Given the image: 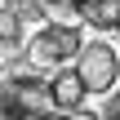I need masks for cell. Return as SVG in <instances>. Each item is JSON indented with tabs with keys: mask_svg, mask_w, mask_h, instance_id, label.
<instances>
[{
	"mask_svg": "<svg viewBox=\"0 0 120 120\" xmlns=\"http://www.w3.org/2000/svg\"><path fill=\"white\" fill-rule=\"evenodd\" d=\"M0 98H9V102H13L22 116H45V111H58V107H53V89H49V80H45L40 71L9 76Z\"/></svg>",
	"mask_w": 120,
	"mask_h": 120,
	"instance_id": "1",
	"label": "cell"
},
{
	"mask_svg": "<svg viewBox=\"0 0 120 120\" xmlns=\"http://www.w3.org/2000/svg\"><path fill=\"white\" fill-rule=\"evenodd\" d=\"M76 67H80V76H85L89 94H111V85H116V76H120L116 49H111V45H102V40H89V45L80 49Z\"/></svg>",
	"mask_w": 120,
	"mask_h": 120,
	"instance_id": "2",
	"label": "cell"
},
{
	"mask_svg": "<svg viewBox=\"0 0 120 120\" xmlns=\"http://www.w3.org/2000/svg\"><path fill=\"white\" fill-rule=\"evenodd\" d=\"M49 89H53V107L58 111H85V94H89V85H85V76H80V67H58L53 76H49Z\"/></svg>",
	"mask_w": 120,
	"mask_h": 120,
	"instance_id": "3",
	"label": "cell"
},
{
	"mask_svg": "<svg viewBox=\"0 0 120 120\" xmlns=\"http://www.w3.org/2000/svg\"><path fill=\"white\" fill-rule=\"evenodd\" d=\"M45 36H49V45L58 49V58H62V62L80 58V49H85V36H80L76 27H67V22H49V27H45Z\"/></svg>",
	"mask_w": 120,
	"mask_h": 120,
	"instance_id": "4",
	"label": "cell"
},
{
	"mask_svg": "<svg viewBox=\"0 0 120 120\" xmlns=\"http://www.w3.org/2000/svg\"><path fill=\"white\" fill-rule=\"evenodd\" d=\"M80 18H85L89 27L120 31V0H85V4H80Z\"/></svg>",
	"mask_w": 120,
	"mask_h": 120,
	"instance_id": "5",
	"label": "cell"
},
{
	"mask_svg": "<svg viewBox=\"0 0 120 120\" xmlns=\"http://www.w3.org/2000/svg\"><path fill=\"white\" fill-rule=\"evenodd\" d=\"M0 49H4V58H13L22 49V18L9 4H0Z\"/></svg>",
	"mask_w": 120,
	"mask_h": 120,
	"instance_id": "6",
	"label": "cell"
},
{
	"mask_svg": "<svg viewBox=\"0 0 120 120\" xmlns=\"http://www.w3.org/2000/svg\"><path fill=\"white\" fill-rule=\"evenodd\" d=\"M27 62H31L36 71H45V67H62V58H58V49L49 45V36H45V31L27 45Z\"/></svg>",
	"mask_w": 120,
	"mask_h": 120,
	"instance_id": "7",
	"label": "cell"
},
{
	"mask_svg": "<svg viewBox=\"0 0 120 120\" xmlns=\"http://www.w3.org/2000/svg\"><path fill=\"white\" fill-rule=\"evenodd\" d=\"M22 22H31V18H49V0H4Z\"/></svg>",
	"mask_w": 120,
	"mask_h": 120,
	"instance_id": "8",
	"label": "cell"
},
{
	"mask_svg": "<svg viewBox=\"0 0 120 120\" xmlns=\"http://www.w3.org/2000/svg\"><path fill=\"white\" fill-rule=\"evenodd\" d=\"M102 120H120V94H116V98H107V111H102Z\"/></svg>",
	"mask_w": 120,
	"mask_h": 120,
	"instance_id": "9",
	"label": "cell"
},
{
	"mask_svg": "<svg viewBox=\"0 0 120 120\" xmlns=\"http://www.w3.org/2000/svg\"><path fill=\"white\" fill-rule=\"evenodd\" d=\"M71 120H102V116H94V111H71Z\"/></svg>",
	"mask_w": 120,
	"mask_h": 120,
	"instance_id": "10",
	"label": "cell"
}]
</instances>
